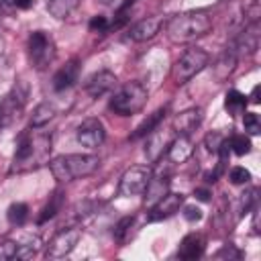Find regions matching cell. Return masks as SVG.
I'll return each mask as SVG.
<instances>
[{"mask_svg":"<svg viewBox=\"0 0 261 261\" xmlns=\"http://www.w3.org/2000/svg\"><path fill=\"white\" fill-rule=\"evenodd\" d=\"M49 155H51V135L24 130L16 141L10 173H24L37 169L49 161Z\"/></svg>","mask_w":261,"mask_h":261,"instance_id":"6da1fadb","label":"cell"},{"mask_svg":"<svg viewBox=\"0 0 261 261\" xmlns=\"http://www.w3.org/2000/svg\"><path fill=\"white\" fill-rule=\"evenodd\" d=\"M212 29V16L206 10H188L173 14L165 22V33L173 43H192Z\"/></svg>","mask_w":261,"mask_h":261,"instance_id":"7a4b0ae2","label":"cell"},{"mask_svg":"<svg viewBox=\"0 0 261 261\" xmlns=\"http://www.w3.org/2000/svg\"><path fill=\"white\" fill-rule=\"evenodd\" d=\"M100 167V159L96 155H82V153H69V155H57L49 161V169L53 177L61 184L92 175Z\"/></svg>","mask_w":261,"mask_h":261,"instance_id":"3957f363","label":"cell"},{"mask_svg":"<svg viewBox=\"0 0 261 261\" xmlns=\"http://www.w3.org/2000/svg\"><path fill=\"white\" fill-rule=\"evenodd\" d=\"M147 98H149V90L145 88L143 82H126L124 86H120L112 98H110V110L116 112L118 116H130V114H137L145 108L147 104Z\"/></svg>","mask_w":261,"mask_h":261,"instance_id":"277c9868","label":"cell"},{"mask_svg":"<svg viewBox=\"0 0 261 261\" xmlns=\"http://www.w3.org/2000/svg\"><path fill=\"white\" fill-rule=\"evenodd\" d=\"M27 53H29V61L35 69H39V71L47 69L57 55L53 37L45 31H33L27 41Z\"/></svg>","mask_w":261,"mask_h":261,"instance_id":"5b68a950","label":"cell"},{"mask_svg":"<svg viewBox=\"0 0 261 261\" xmlns=\"http://www.w3.org/2000/svg\"><path fill=\"white\" fill-rule=\"evenodd\" d=\"M208 53L200 47H192V49H186L184 55L173 63L171 67V80L175 86H181L186 82H190L196 73H200L206 65H208Z\"/></svg>","mask_w":261,"mask_h":261,"instance_id":"8992f818","label":"cell"},{"mask_svg":"<svg viewBox=\"0 0 261 261\" xmlns=\"http://www.w3.org/2000/svg\"><path fill=\"white\" fill-rule=\"evenodd\" d=\"M151 169L147 165H133L128 167L120 181H118V196H124V198H130V196H141L151 179Z\"/></svg>","mask_w":261,"mask_h":261,"instance_id":"52a82bcc","label":"cell"},{"mask_svg":"<svg viewBox=\"0 0 261 261\" xmlns=\"http://www.w3.org/2000/svg\"><path fill=\"white\" fill-rule=\"evenodd\" d=\"M80 237H82V228H77V226H67V228L57 230V232L51 237V241L47 243V247H45V255H47L49 259H61V257H67V255L75 249Z\"/></svg>","mask_w":261,"mask_h":261,"instance_id":"ba28073f","label":"cell"},{"mask_svg":"<svg viewBox=\"0 0 261 261\" xmlns=\"http://www.w3.org/2000/svg\"><path fill=\"white\" fill-rule=\"evenodd\" d=\"M24 104H27V88L16 84L0 102V120H2V124L6 126L12 120H16L20 116Z\"/></svg>","mask_w":261,"mask_h":261,"instance_id":"9c48e42d","label":"cell"},{"mask_svg":"<svg viewBox=\"0 0 261 261\" xmlns=\"http://www.w3.org/2000/svg\"><path fill=\"white\" fill-rule=\"evenodd\" d=\"M75 139H77V143H82L84 147L96 149V147H100V145L104 143V139H106V128H104L102 120H98V118H86V120L77 126Z\"/></svg>","mask_w":261,"mask_h":261,"instance_id":"30bf717a","label":"cell"},{"mask_svg":"<svg viewBox=\"0 0 261 261\" xmlns=\"http://www.w3.org/2000/svg\"><path fill=\"white\" fill-rule=\"evenodd\" d=\"M175 133L169 128V130H161L159 126L153 128L149 135H147V143H145V155L151 163H157L165 153H167V147L169 143L173 141Z\"/></svg>","mask_w":261,"mask_h":261,"instance_id":"8fae6325","label":"cell"},{"mask_svg":"<svg viewBox=\"0 0 261 261\" xmlns=\"http://www.w3.org/2000/svg\"><path fill=\"white\" fill-rule=\"evenodd\" d=\"M184 204V194H175V192H167L165 196H161L155 204H151V210L147 214L149 222H157V220H165L169 216H173L175 212H179Z\"/></svg>","mask_w":261,"mask_h":261,"instance_id":"7c38bea8","label":"cell"},{"mask_svg":"<svg viewBox=\"0 0 261 261\" xmlns=\"http://www.w3.org/2000/svg\"><path fill=\"white\" fill-rule=\"evenodd\" d=\"M116 82H118V80H116V75H114L112 71L100 69V71L92 73V75L86 80L84 90H86V94H90L92 98H100V96L112 92V90L116 88Z\"/></svg>","mask_w":261,"mask_h":261,"instance_id":"4fadbf2b","label":"cell"},{"mask_svg":"<svg viewBox=\"0 0 261 261\" xmlns=\"http://www.w3.org/2000/svg\"><path fill=\"white\" fill-rule=\"evenodd\" d=\"M204 114H202V108H188L179 114L173 116L171 120V130L175 135H184V137H190L202 122Z\"/></svg>","mask_w":261,"mask_h":261,"instance_id":"5bb4252c","label":"cell"},{"mask_svg":"<svg viewBox=\"0 0 261 261\" xmlns=\"http://www.w3.org/2000/svg\"><path fill=\"white\" fill-rule=\"evenodd\" d=\"M80 77V59H69L65 65H61L55 75H53V90L55 92H63L67 88H71Z\"/></svg>","mask_w":261,"mask_h":261,"instance_id":"9a60e30c","label":"cell"},{"mask_svg":"<svg viewBox=\"0 0 261 261\" xmlns=\"http://www.w3.org/2000/svg\"><path fill=\"white\" fill-rule=\"evenodd\" d=\"M163 27V18L161 16H147L143 20H139L135 27H130V33L128 37L137 43H143V41H149L153 39Z\"/></svg>","mask_w":261,"mask_h":261,"instance_id":"2e32d148","label":"cell"},{"mask_svg":"<svg viewBox=\"0 0 261 261\" xmlns=\"http://www.w3.org/2000/svg\"><path fill=\"white\" fill-rule=\"evenodd\" d=\"M259 47V22H249V27L239 35V39L234 41L232 49L239 53H245V55H251L255 53Z\"/></svg>","mask_w":261,"mask_h":261,"instance_id":"e0dca14e","label":"cell"},{"mask_svg":"<svg viewBox=\"0 0 261 261\" xmlns=\"http://www.w3.org/2000/svg\"><path fill=\"white\" fill-rule=\"evenodd\" d=\"M192 153H194V145H192L190 137L175 135L173 141L169 143L165 155H167V159H169L171 163H184V161H188V159L192 157Z\"/></svg>","mask_w":261,"mask_h":261,"instance_id":"ac0fdd59","label":"cell"},{"mask_svg":"<svg viewBox=\"0 0 261 261\" xmlns=\"http://www.w3.org/2000/svg\"><path fill=\"white\" fill-rule=\"evenodd\" d=\"M204 253V239L202 234L198 232H190L181 239L179 247H177V257L179 259H186V261H192V259H198L202 257Z\"/></svg>","mask_w":261,"mask_h":261,"instance_id":"d6986e66","label":"cell"},{"mask_svg":"<svg viewBox=\"0 0 261 261\" xmlns=\"http://www.w3.org/2000/svg\"><path fill=\"white\" fill-rule=\"evenodd\" d=\"M169 192V175L167 173H163V171H159V173H151V179H149V184H147V188H145V200L149 202V204H155L161 196H165Z\"/></svg>","mask_w":261,"mask_h":261,"instance_id":"ffe728a7","label":"cell"},{"mask_svg":"<svg viewBox=\"0 0 261 261\" xmlns=\"http://www.w3.org/2000/svg\"><path fill=\"white\" fill-rule=\"evenodd\" d=\"M165 114H167V108H165V106H163V108H157L155 112H151V114H149V116H147V118H145V120L135 128V133L130 135V139L135 141V139L147 137L153 128H157V126H159V122L165 118Z\"/></svg>","mask_w":261,"mask_h":261,"instance_id":"44dd1931","label":"cell"},{"mask_svg":"<svg viewBox=\"0 0 261 261\" xmlns=\"http://www.w3.org/2000/svg\"><path fill=\"white\" fill-rule=\"evenodd\" d=\"M234 65H237V51H234L232 47H226V51L218 57V61H216V65H214V73H216V77H218L220 82L226 80V77L232 73Z\"/></svg>","mask_w":261,"mask_h":261,"instance_id":"7402d4cb","label":"cell"},{"mask_svg":"<svg viewBox=\"0 0 261 261\" xmlns=\"http://www.w3.org/2000/svg\"><path fill=\"white\" fill-rule=\"evenodd\" d=\"M82 0H47V12L55 18H67L77 6H80Z\"/></svg>","mask_w":261,"mask_h":261,"instance_id":"603a6c76","label":"cell"},{"mask_svg":"<svg viewBox=\"0 0 261 261\" xmlns=\"http://www.w3.org/2000/svg\"><path fill=\"white\" fill-rule=\"evenodd\" d=\"M55 116V106L49 104V102H41L35 106L33 114H31V126L33 128H39V126H45L49 120H53Z\"/></svg>","mask_w":261,"mask_h":261,"instance_id":"cb8c5ba5","label":"cell"},{"mask_svg":"<svg viewBox=\"0 0 261 261\" xmlns=\"http://www.w3.org/2000/svg\"><path fill=\"white\" fill-rule=\"evenodd\" d=\"M247 102H249V100H247V96H245V94H241L239 90H230V92H226L224 108H226V112H228V114L237 116V114H243V112H245Z\"/></svg>","mask_w":261,"mask_h":261,"instance_id":"d4e9b609","label":"cell"},{"mask_svg":"<svg viewBox=\"0 0 261 261\" xmlns=\"http://www.w3.org/2000/svg\"><path fill=\"white\" fill-rule=\"evenodd\" d=\"M61 204H63V194H61L59 190H55V192L49 196V202L43 206V210H41V214H39V224L51 220V218L61 210Z\"/></svg>","mask_w":261,"mask_h":261,"instance_id":"484cf974","label":"cell"},{"mask_svg":"<svg viewBox=\"0 0 261 261\" xmlns=\"http://www.w3.org/2000/svg\"><path fill=\"white\" fill-rule=\"evenodd\" d=\"M6 216H8V222H10V224L22 226V224L27 222V218H29V206H27L24 202H14V204H10Z\"/></svg>","mask_w":261,"mask_h":261,"instance_id":"4316f807","label":"cell"},{"mask_svg":"<svg viewBox=\"0 0 261 261\" xmlns=\"http://www.w3.org/2000/svg\"><path fill=\"white\" fill-rule=\"evenodd\" d=\"M39 247H41L39 237H29L27 241L18 243V247H16V259H29V257L37 255Z\"/></svg>","mask_w":261,"mask_h":261,"instance_id":"83f0119b","label":"cell"},{"mask_svg":"<svg viewBox=\"0 0 261 261\" xmlns=\"http://www.w3.org/2000/svg\"><path fill=\"white\" fill-rule=\"evenodd\" d=\"M228 147H230V151H232L234 155L243 157V155H247V153L251 151V139L245 137V135H232V137L228 139Z\"/></svg>","mask_w":261,"mask_h":261,"instance_id":"f1b7e54d","label":"cell"},{"mask_svg":"<svg viewBox=\"0 0 261 261\" xmlns=\"http://www.w3.org/2000/svg\"><path fill=\"white\" fill-rule=\"evenodd\" d=\"M133 222H135V216H124V218H120V220L116 222L112 234H114V239H116L118 243H124V241H126V234L130 232Z\"/></svg>","mask_w":261,"mask_h":261,"instance_id":"f546056e","label":"cell"},{"mask_svg":"<svg viewBox=\"0 0 261 261\" xmlns=\"http://www.w3.org/2000/svg\"><path fill=\"white\" fill-rule=\"evenodd\" d=\"M226 143V137L222 133H208L204 137V147L210 151V153H218L220 147Z\"/></svg>","mask_w":261,"mask_h":261,"instance_id":"4dcf8cb0","label":"cell"},{"mask_svg":"<svg viewBox=\"0 0 261 261\" xmlns=\"http://www.w3.org/2000/svg\"><path fill=\"white\" fill-rule=\"evenodd\" d=\"M243 126L249 135H259L261 133V120L255 112H245L243 114Z\"/></svg>","mask_w":261,"mask_h":261,"instance_id":"1f68e13d","label":"cell"},{"mask_svg":"<svg viewBox=\"0 0 261 261\" xmlns=\"http://www.w3.org/2000/svg\"><path fill=\"white\" fill-rule=\"evenodd\" d=\"M228 179H230L234 186H241V184H247V181L251 179V173H249V169L237 165V167H232V169L228 171Z\"/></svg>","mask_w":261,"mask_h":261,"instance_id":"d6a6232c","label":"cell"},{"mask_svg":"<svg viewBox=\"0 0 261 261\" xmlns=\"http://www.w3.org/2000/svg\"><path fill=\"white\" fill-rule=\"evenodd\" d=\"M16 247H18L16 241L10 239L0 241V259H16Z\"/></svg>","mask_w":261,"mask_h":261,"instance_id":"836d02e7","label":"cell"},{"mask_svg":"<svg viewBox=\"0 0 261 261\" xmlns=\"http://www.w3.org/2000/svg\"><path fill=\"white\" fill-rule=\"evenodd\" d=\"M90 31H94V33H106V31H110V22H108V18L102 16V14L92 16V20H90Z\"/></svg>","mask_w":261,"mask_h":261,"instance_id":"e575fe53","label":"cell"},{"mask_svg":"<svg viewBox=\"0 0 261 261\" xmlns=\"http://www.w3.org/2000/svg\"><path fill=\"white\" fill-rule=\"evenodd\" d=\"M184 218L190 222H198L202 220V210L198 206H184Z\"/></svg>","mask_w":261,"mask_h":261,"instance_id":"d590c367","label":"cell"},{"mask_svg":"<svg viewBox=\"0 0 261 261\" xmlns=\"http://www.w3.org/2000/svg\"><path fill=\"white\" fill-rule=\"evenodd\" d=\"M216 257H218V259H220V257H228V259H230V257H232V259H241V251H237L232 245H226V247H222V249L216 253Z\"/></svg>","mask_w":261,"mask_h":261,"instance_id":"8d00e7d4","label":"cell"},{"mask_svg":"<svg viewBox=\"0 0 261 261\" xmlns=\"http://www.w3.org/2000/svg\"><path fill=\"white\" fill-rule=\"evenodd\" d=\"M247 14H249V22H259V16H261L259 0H253V4L247 8Z\"/></svg>","mask_w":261,"mask_h":261,"instance_id":"74e56055","label":"cell"},{"mask_svg":"<svg viewBox=\"0 0 261 261\" xmlns=\"http://www.w3.org/2000/svg\"><path fill=\"white\" fill-rule=\"evenodd\" d=\"M33 4H35V0H14L12 2V6H16L18 10H29Z\"/></svg>","mask_w":261,"mask_h":261,"instance_id":"f35d334b","label":"cell"},{"mask_svg":"<svg viewBox=\"0 0 261 261\" xmlns=\"http://www.w3.org/2000/svg\"><path fill=\"white\" fill-rule=\"evenodd\" d=\"M196 198L202 200V202H208V200H210V192H208L206 188H198V190H196Z\"/></svg>","mask_w":261,"mask_h":261,"instance_id":"ab89813d","label":"cell"},{"mask_svg":"<svg viewBox=\"0 0 261 261\" xmlns=\"http://www.w3.org/2000/svg\"><path fill=\"white\" fill-rule=\"evenodd\" d=\"M259 92H261V86H255V88H253V92H251V96H249V98H251L249 102L259 104Z\"/></svg>","mask_w":261,"mask_h":261,"instance_id":"60d3db41","label":"cell"},{"mask_svg":"<svg viewBox=\"0 0 261 261\" xmlns=\"http://www.w3.org/2000/svg\"><path fill=\"white\" fill-rule=\"evenodd\" d=\"M4 49H6V43H4V37L0 35V55L4 53Z\"/></svg>","mask_w":261,"mask_h":261,"instance_id":"b9f144b4","label":"cell"},{"mask_svg":"<svg viewBox=\"0 0 261 261\" xmlns=\"http://www.w3.org/2000/svg\"><path fill=\"white\" fill-rule=\"evenodd\" d=\"M14 0H0V8H4V6H8V4H12Z\"/></svg>","mask_w":261,"mask_h":261,"instance_id":"7bdbcfd3","label":"cell"},{"mask_svg":"<svg viewBox=\"0 0 261 261\" xmlns=\"http://www.w3.org/2000/svg\"><path fill=\"white\" fill-rule=\"evenodd\" d=\"M2 126H4V124H2V120H0V128H2Z\"/></svg>","mask_w":261,"mask_h":261,"instance_id":"ee69618b","label":"cell"}]
</instances>
